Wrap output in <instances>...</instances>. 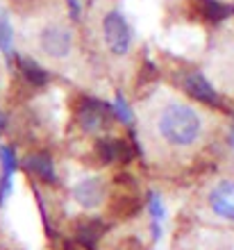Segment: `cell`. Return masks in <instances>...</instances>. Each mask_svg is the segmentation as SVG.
Masks as SVG:
<instances>
[{
	"label": "cell",
	"instance_id": "obj_2",
	"mask_svg": "<svg viewBox=\"0 0 234 250\" xmlns=\"http://www.w3.org/2000/svg\"><path fill=\"white\" fill-rule=\"evenodd\" d=\"M103 41L107 50L116 57H123V55L130 53L132 43H134V32H132L123 12L111 9L103 16Z\"/></svg>",
	"mask_w": 234,
	"mask_h": 250
},
{
	"label": "cell",
	"instance_id": "obj_10",
	"mask_svg": "<svg viewBox=\"0 0 234 250\" xmlns=\"http://www.w3.org/2000/svg\"><path fill=\"white\" fill-rule=\"evenodd\" d=\"M19 68H21V73H23V78H25L32 86H46L48 80H50L46 68H43L39 62H34L32 57H23V55H21Z\"/></svg>",
	"mask_w": 234,
	"mask_h": 250
},
{
	"label": "cell",
	"instance_id": "obj_9",
	"mask_svg": "<svg viewBox=\"0 0 234 250\" xmlns=\"http://www.w3.org/2000/svg\"><path fill=\"white\" fill-rule=\"evenodd\" d=\"M23 166L27 168V173H32L34 178L43 180V182H55V180H57V175H55V164H52L50 155H46V152L27 155Z\"/></svg>",
	"mask_w": 234,
	"mask_h": 250
},
{
	"label": "cell",
	"instance_id": "obj_16",
	"mask_svg": "<svg viewBox=\"0 0 234 250\" xmlns=\"http://www.w3.org/2000/svg\"><path fill=\"white\" fill-rule=\"evenodd\" d=\"M111 107H114V114H116V116H118L121 121H123L125 125H130L132 121H134V119H132L130 107H128V100H125L123 96H116V103H114Z\"/></svg>",
	"mask_w": 234,
	"mask_h": 250
},
{
	"label": "cell",
	"instance_id": "obj_7",
	"mask_svg": "<svg viewBox=\"0 0 234 250\" xmlns=\"http://www.w3.org/2000/svg\"><path fill=\"white\" fill-rule=\"evenodd\" d=\"M73 198L80 207L85 209H96L103 205V198H105V187H103V180L100 178H85L80 180L78 185L73 187Z\"/></svg>",
	"mask_w": 234,
	"mask_h": 250
},
{
	"label": "cell",
	"instance_id": "obj_1",
	"mask_svg": "<svg viewBox=\"0 0 234 250\" xmlns=\"http://www.w3.org/2000/svg\"><path fill=\"white\" fill-rule=\"evenodd\" d=\"M157 132L169 146L189 148V146L198 144V139L205 132V123L193 107L184 105V103H169L159 112Z\"/></svg>",
	"mask_w": 234,
	"mask_h": 250
},
{
	"label": "cell",
	"instance_id": "obj_12",
	"mask_svg": "<svg viewBox=\"0 0 234 250\" xmlns=\"http://www.w3.org/2000/svg\"><path fill=\"white\" fill-rule=\"evenodd\" d=\"M0 159H2V187H0V198L5 200L9 189H12V175L14 168H16V157L9 148H2L0 150Z\"/></svg>",
	"mask_w": 234,
	"mask_h": 250
},
{
	"label": "cell",
	"instance_id": "obj_17",
	"mask_svg": "<svg viewBox=\"0 0 234 250\" xmlns=\"http://www.w3.org/2000/svg\"><path fill=\"white\" fill-rule=\"evenodd\" d=\"M68 7H71L73 19H78V14H80V2H78V0H68Z\"/></svg>",
	"mask_w": 234,
	"mask_h": 250
},
{
	"label": "cell",
	"instance_id": "obj_3",
	"mask_svg": "<svg viewBox=\"0 0 234 250\" xmlns=\"http://www.w3.org/2000/svg\"><path fill=\"white\" fill-rule=\"evenodd\" d=\"M73 30L64 23H46L39 32V48L41 53L48 55L50 60H66L73 53Z\"/></svg>",
	"mask_w": 234,
	"mask_h": 250
},
{
	"label": "cell",
	"instance_id": "obj_11",
	"mask_svg": "<svg viewBox=\"0 0 234 250\" xmlns=\"http://www.w3.org/2000/svg\"><path fill=\"white\" fill-rule=\"evenodd\" d=\"M195 5H198L200 16L209 23H221L232 14V7L221 2V0H195Z\"/></svg>",
	"mask_w": 234,
	"mask_h": 250
},
{
	"label": "cell",
	"instance_id": "obj_14",
	"mask_svg": "<svg viewBox=\"0 0 234 250\" xmlns=\"http://www.w3.org/2000/svg\"><path fill=\"white\" fill-rule=\"evenodd\" d=\"M100 232H103V228H100V223H98V221H82V223L78 225L80 244H85V246H89V248H93V244L100 239Z\"/></svg>",
	"mask_w": 234,
	"mask_h": 250
},
{
	"label": "cell",
	"instance_id": "obj_5",
	"mask_svg": "<svg viewBox=\"0 0 234 250\" xmlns=\"http://www.w3.org/2000/svg\"><path fill=\"white\" fill-rule=\"evenodd\" d=\"M209 209L218 218L234 223V180H221L207 196Z\"/></svg>",
	"mask_w": 234,
	"mask_h": 250
},
{
	"label": "cell",
	"instance_id": "obj_8",
	"mask_svg": "<svg viewBox=\"0 0 234 250\" xmlns=\"http://www.w3.org/2000/svg\"><path fill=\"white\" fill-rule=\"evenodd\" d=\"M96 155L105 164H118V162H130L132 148L125 139L116 137H105L96 141Z\"/></svg>",
	"mask_w": 234,
	"mask_h": 250
},
{
	"label": "cell",
	"instance_id": "obj_15",
	"mask_svg": "<svg viewBox=\"0 0 234 250\" xmlns=\"http://www.w3.org/2000/svg\"><path fill=\"white\" fill-rule=\"evenodd\" d=\"M12 25H9V21L0 14V48L5 50V55H12Z\"/></svg>",
	"mask_w": 234,
	"mask_h": 250
},
{
	"label": "cell",
	"instance_id": "obj_13",
	"mask_svg": "<svg viewBox=\"0 0 234 250\" xmlns=\"http://www.w3.org/2000/svg\"><path fill=\"white\" fill-rule=\"evenodd\" d=\"M150 223H152V237L159 239L162 237V225H164V203H162V198L157 196V193H150Z\"/></svg>",
	"mask_w": 234,
	"mask_h": 250
},
{
	"label": "cell",
	"instance_id": "obj_6",
	"mask_svg": "<svg viewBox=\"0 0 234 250\" xmlns=\"http://www.w3.org/2000/svg\"><path fill=\"white\" fill-rule=\"evenodd\" d=\"M180 84L182 89L195 98L198 103H205V105H216L218 103V93L212 84H209V80L198 71H187L182 73V78H180Z\"/></svg>",
	"mask_w": 234,
	"mask_h": 250
},
{
	"label": "cell",
	"instance_id": "obj_4",
	"mask_svg": "<svg viewBox=\"0 0 234 250\" xmlns=\"http://www.w3.org/2000/svg\"><path fill=\"white\" fill-rule=\"evenodd\" d=\"M114 107L103 103V100L96 98H86L80 103L78 107V123L80 127L89 134H96V132H103L107 125L114 121Z\"/></svg>",
	"mask_w": 234,
	"mask_h": 250
}]
</instances>
